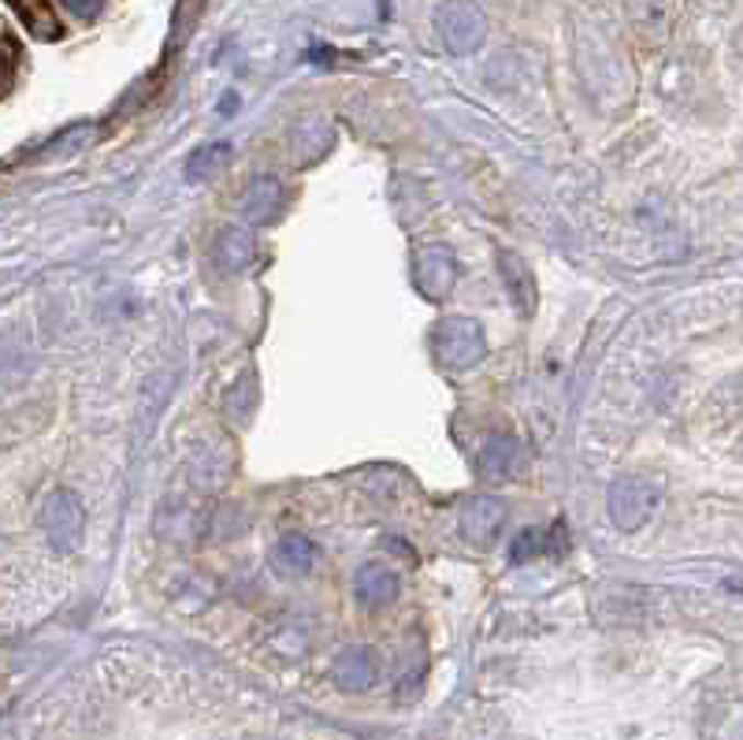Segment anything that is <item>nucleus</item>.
Returning a JSON list of instances; mask_svg holds the SVG:
<instances>
[{"instance_id": "f257e3e1", "label": "nucleus", "mask_w": 743, "mask_h": 740, "mask_svg": "<svg viewBox=\"0 0 743 740\" xmlns=\"http://www.w3.org/2000/svg\"><path fill=\"white\" fill-rule=\"evenodd\" d=\"M439 365L465 373V368L480 365L484 357V331L473 317H446L432 335Z\"/></svg>"}, {"instance_id": "f03ea898", "label": "nucleus", "mask_w": 743, "mask_h": 740, "mask_svg": "<svg viewBox=\"0 0 743 740\" xmlns=\"http://www.w3.org/2000/svg\"><path fill=\"white\" fill-rule=\"evenodd\" d=\"M42 529H45L48 543H53L56 551L75 554L78 548H82V535H86L82 502H78L67 488L48 492L45 502H42Z\"/></svg>"}, {"instance_id": "7ed1b4c3", "label": "nucleus", "mask_w": 743, "mask_h": 740, "mask_svg": "<svg viewBox=\"0 0 743 740\" xmlns=\"http://www.w3.org/2000/svg\"><path fill=\"white\" fill-rule=\"evenodd\" d=\"M658 510V484L651 476H621L610 488V518L618 529H643Z\"/></svg>"}, {"instance_id": "20e7f679", "label": "nucleus", "mask_w": 743, "mask_h": 740, "mask_svg": "<svg viewBox=\"0 0 743 740\" xmlns=\"http://www.w3.org/2000/svg\"><path fill=\"white\" fill-rule=\"evenodd\" d=\"M435 34L454 56H465L473 53V48H480L487 34V19L480 8L468 4V0H446L435 12Z\"/></svg>"}, {"instance_id": "39448f33", "label": "nucleus", "mask_w": 743, "mask_h": 740, "mask_svg": "<svg viewBox=\"0 0 743 740\" xmlns=\"http://www.w3.org/2000/svg\"><path fill=\"white\" fill-rule=\"evenodd\" d=\"M506 529V506L491 495H473L462 510V532L476 548H491Z\"/></svg>"}, {"instance_id": "423d86ee", "label": "nucleus", "mask_w": 743, "mask_h": 740, "mask_svg": "<svg viewBox=\"0 0 743 740\" xmlns=\"http://www.w3.org/2000/svg\"><path fill=\"white\" fill-rule=\"evenodd\" d=\"M413 276H417L420 295L432 298V301H443L450 290H454V284H457V261L450 257V250L432 246V250H424L417 257Z\"/></svg>"}, {"instance_id": "0eeeda50", "label": "nucleus", "mask_w": 743, "mask_h": 740, "mask_svg": "<svg viewBox=\"0 0 743 740\" xmlns=\"http://www.w3.org/2000/svg\"><path fill=\"white\" fill-rule=\"evenodd\" d=\"M317 543L309 540V535L301 532H287L282 540L271 548V566L279 573H287V577H301V573H309L317 566Z\"/></svg>"}, {"instance_id": "6e6552de", "label": "nucleus", "mask_w": 743, "mask_h": 740, "mask_svg": "<svg viewBox=\"0 0 743 740\" xmlns=\"http://www.w3.org/2000/svg\"><path fill=\"white\" fill-rule=\"evenodd\" d=\"M253 257H257V235H253L249 228H242V223H234V228H228L217 239V261L223 272L249 268Z\"/></svg>"}, {"instance_id": "1a4fd4ad", "label": "nucleus", "mask_w": 743, "mask_h": 740, "mask_svg": "<svg viewBox=\"0 0 743 740\" xmlns=\"http://www.w3.org/2000/svg\"><path fill=\"white\" fill-rule=\"evenodd\" d=\"M517 465V440L506 432H495L491 440L480 446V454H476V470L487 481H502V476H510Z\"/></svg>"}, {"instance_id": "9d476101", "label": "nucleus", "mask_w": 743, "mask_h": 740, "mask_svg": "<svg viewBox=\"0 0 743 740\" xmlns=\"http://www.w3.org/2000/svg\"><path fill=\"white\" fill-rule=\"evenodd\" d=\"M398 596V577L390 573L387 566H379V562H368V566L357 570V599L365 603V607H387L390 599Z\"/></svg>"}, {"instance_id": "9b49d317", "label": "nucleus", "mask_w": 743, "mask_h": 740, "mask_svg": "<svg viewBox=\"0 0 743 740\" xmlns=\"http://www.w3.org/2000/svg\"><path fill=\"white\" fill-rule=\"evenodd\" d=\"M498 268H502L506 290H510V298L517 301L521 317H532V309H535V284H532V272L524 268V261L517 257V253H498Z\"/></svg>"}, {"instance_id": "f8f14e48", "label": "nucleus", "mask_w": 743, "mask_h": 740, "mask_svg": "<svg viewBox=\"0 0 743 740\" xmlns=\"http://www.w3.org/2000/svg\"><path fill=\"white\" fill-rule=\"evenodd\" d=\"M15 8V15L23 19V26L42 42H56L60 37V19L53 15L48 0H8Z\"/></svg>"}, {"instance_id": "ddd939ff", "label": "nucleus", "mask_w": 743, "mask_h": 740, "mask_svg": "<svg viewBox=\"0 0 743 740\" xmlns=\"http://www.w3.org/2000/svg\"><path fill=\"white\" fill-rule=\"evenodd\" d=\"M554 551H562V529H554V532L524 529V532L513 540L510 559H513V562H528V559H535V554H554Z\"/></svg>"}, {"instance_id": "4468645a", "label": "nucleus", "mask_w": 743, "mask_h": 740, "mask_svg": "<svg viewBox=\"0 0 743 740\" xmlns=\"http://www.w3.org/2000/svg\"><path fill=\"white\" fill-rule=\"evenodd\" d=\"M228 161H231V145L228 142H209V145H201V150L190 153V161H186V175H190V179H204V175L228 168Z\"/></svg>"}, {"instance_id": "2eb2a0df", "label": "nucleus", "mask_w": 743, "mask_h": 740, "mask_svg": "<svg viewBox=\"0 0 743 740\" xmlns=\"http://www.w3.org/2000/svg\"><path fill=\"white\" fill-rule=\"evenodd\" d=\"M279 194H282V187H279L276 179H257V183H253V187H249L246 201H242V212H246V217H264V212L276 206Z\"/></svg>"}, {"instance_id": "dca6fc26", "label": "nucleus", "mask_w": 743, "mask_h": 740, "mask_svg": "<svg viewBox=\"0 0 743 740\" xmlns=\"http://www.w3.org/2000/svg\"><path fill=\"white\" fill-rule=\"evenodd\" d=\"M67 8L78 15V19H93L97 12H101V0H64Z\"/></svg>"}, {"instance_id": "f3484780", "label": "nucleus", "mask_w": 743, "mask_h": 740, "mask_svg": "<svg viewBox=\"0 0 743 740\" xmlns=\"http://www.w3.org/2000/svg\"><path fill=\"white\" fill-rule=\"evenodd\" d=\"M376 15L379 19H390V0H376Z\"/></svg>"}]
</instances>
